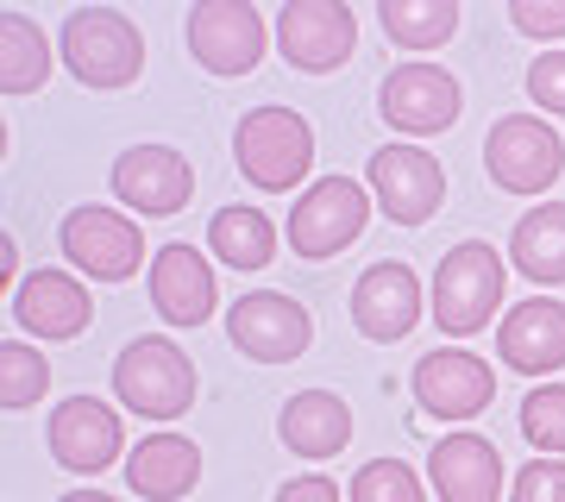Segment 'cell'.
<instances>
[{
	"label": "cell",
	"mask_w": 565,
	"mask_h": 502,
	"mask_svg": "<svg viewBox=\"0 0 565 502\" xmlns=\"http://www.w3.org/2000/svg\"><path fill=\"white\" fill-rule=\"evenodd\" d=\"M233 163L239 177L264 195H282L308 177L315 163V132L296 107H252L239 126H233Z\"/></svg>",
	"instance_id": "obj_1"
},
{
	"label": "cell",
	"mask_w": 565,
	"mask_h": 502,
	"mask_svg": "<svg viewBox=\"0 0 565 502\" xmlns=\"http://www.w3.org/2000/svg\"><path fill=\"white\" fill-rule=\"evenodd\" d=\"M114 396L145 421H177L195 408V364H189V352H177V340L145 333V340L120 345V359H114Z\"/></svg>",
	"instance_id": "obj_2"
},
{
	"label": "cell",
	"mask_w": 565,
	"mask_h": 502,
	"mask_svg": "<svg viewBox=\"0 0 565 502\" xmlns=\"http://www.w3.org/2000/svg\"><path fill=\"white\" fill-rule=\"evenodd\" d=\"M63 63L82 88H132L145 70V39L114 7H76L63 20Z\"/></svg>",
	"instance_id": "obj_3"
},
{
	"label": "cell",
	"mask_w": 565,
	"mask_h": 502,
	"mask_svg": "<svg viewBox=\"0 0 565 502\" xmlns=\"http://www.w3.org/2000/svg\"><path fill=\"white\" fill-rule=\"evenodd\" d=\"M503 308V258L484 239L452 245L434 270V327L465 340V333H484Z\"/></svg>",
	"instance_id": "obj_4"
},
{
	"label": "cell",
	"mask_w": 565,
	"mask_h": 502,
	"mask_svg": "<svg viewBox=\"0 0 565 502\" xmlns=\"http://www.w3.org/2000/svg\"><path fill=\"white\" fill-rule=\"evenodd\" d=\"M484 170L503 195H546L565 170V145L534 114H503L484 139Z\"/></svg>",
	"instance_id": "obj_5"
},
{
	"label": "cell",
	"mask_w": 565,
	"mask_h": 502,
	"mask_svg": "<svg viewBox=\"0 0 565 502\" xmlns=\"http://www.w3.org/2000/svg\"><path fill=\"white\" fill-rule=\"evenodd\" d=\"M371 221V195H364L352 177H321L308 182L302 201L289 207V252L296 258H340L345 245L364 233Z\"/></svg>",
	"instance_id": "obj_6"
},
{
	"label": "cell",
	"mask_w": 565,
	"mask_h": 502,
	"mask_svg": "<svg viewBox=\"0 0 565 502\" xmlns=\"http://www.w3.org/2000/svg\"><path fill=\"white\" fill-rule=\"evenodd\" d=\"M264 13L252 0H195L189 7V51L207 76H252L264 63Z\"/></svg>",
	"instance_id": "obj_7"
},
{
	"label": "cell",
	"mask_w": 565,
	"mask_h": 502,
	"mask_svg": "<svg viewBox=\"0 0 565 502\" xmlns=\"http://www.w3.org/2000/svg\"><path fill=\"white\" fill-rule=\"evenodd\" d=\"M371 195H377V214L396 226H427L446 201V170L434 151L422 145H377L371 151Z\"/></svg>",
	"instance_id": "obj_8"
},
{
	"label": "cell",
	"mask_w": 565,
	"mask_h": 502,
	"mask_svg": "<svg viewBox=\"0 0 565 502\" xmlns=\"http://www.w3.org/2000/svg\"><path fill=\"white\" fill-rule=\"evenodd\" d=\"M226 340L258 364H296L315 345V321L296 296L282 289H252L226 308Z\"/></svg>",
	"instance_id": "obj_9"
},
{
	"label": "cell",
	"mask_w": 565,
	"mask_h": 502,
	"mask_svg": "<svg viewBox=\"0 0 565 502\" xmlns=\"http://www.w3.org/2000/svg\"><path fill=\"white\" fill-rule=\"evenodd\" d=\"M57 245H63V258L95 282H126V277H139V264H145V233L126 221L120 207H76V214H63Z\"/></svg>",
	"instance_id": "obj_10"
},
{
	"label": "cell",
	"mask_w": 565,
	"mask_h": 502,
	"mask_svg": "<svg viewBox=\"0 0 565 502\" xmlns=\"http://www.w3.org/2000/svg\"><path fill=\"white\" fill-rule=\"evenodd\" d=\"M277 51L302 76H327L359 51V20L345 0H289L277 13Z\"/></svg>",
	"instance_id": "obj_11"
},
{
	"label": "cell",
	"mask_w": 565,
	"mask_h": 502,
	"mask_svg": "<svg viewBox=\"0 0 565 502\" xmlns=\"http://www.w3.org/2000/svg\"><path fill=\"white\" fill-rule=\"evenodd\" d=\"M459 76L440 70V63H396L377 88V114H384L396 132H415V139H434L459 120Z\"/></svg>",
	"instance_id": "obj_12"
},
{
	"label": "cell",
	"mask_w": 565,
	"mask_h": 502,
	"mask_svg": "<svg viewBox=\"0 0 565 502\" xmlns=\"http://www.w3.org/2000/svg\"><path fill=\"white\" fill-rule=\"evenodd\" d=\"M408 383H415V402L427 415H440V421H471V415H484L497 402V371L478 352H452V345L427 352Z\"/></svg>",
	"instance_id": "obj_13"
},
{
	"label": "cell",
	"mask_w": 565,
	"mask_h": 502,
	"mask_svg": "<svg viewBox=\"0 0 565 502\" xmlns=\"http://www.w3.org/2000/svg\"><path fill=\"white\" fill-rule=\"evenodd\" d=\"M415 321H422V277L403 258L371 264L352 282V327H359L364 340L396 345L403 333H415Z\"/></svg>",
	"instance_id": "obj_14"
},
{
	"label": "cell",
	"mask_w": 565,
	"mask_h": 502,
	"mask_svg": "<svg viewBox=\"0 0 565 502\" xmlns=\"http://www.w3.org/2000/svg\"><path fill=\"white\" fill-rule=\"evenodd\" d=\"M114 195L139 214H182L195 195V170L170 145H132L114 158Z\"/></svg>",
	"instance_id": "obj_15"
},
{
	"label": "cell",
	"mask_w": 565,
	"mask_h": 502,
	"mask_svg": "<svg viewBox=\"0 0 565 502\" xmlns=\"http://www.w3.org/2000/svg\"><path fill=\"white\" fill-rule=\"evenodd\" d=\"M120 415L95 396H70L57 402V415H51V459L63 471H82V478H95L107 464L120 459Z\"/></svg>",
	"instance_id": "obj_16"
},
{
	"label": "cell",
	"mask_w": 565,
	"mask_h": 502,
	"mask_svg": "<svg viewBox=\"0 0 565 502\" xmlns=\"http://www.w3.org/2000/svg\"><path fill=\"white\" fill-rule=\"evenodd\" d=\"M497 352L522 377H553L565 364V301H553V296L515 301L503 314V327H497Z\"/></svg>",
	"instance_id": "obj_17"
},
{
	"label": "cell",
	"mask_w": 565,
	"mask_h": 502,
	"mask_svg": "<svg viewBox=\"0 0 565 502\" xmlns=\"http://www.w3.org/2000/svg\"><path fill=\"white\" fill-rule=\"evenodd\" d=\"M13 321L32 333V340H76L82 327L95 321V301L70 270H32V277L13 289Z\"/></svg>",
	"instance_id": "obj_18"
},
{
	"label": "cell",
	"mask_w": 565,
	"mask_h": 502,
	"mask_svg": "<svg viewBox=\"0 0 565 502\" xmlns=\"http://www.w3.org/2000/svg\"><path fill=\"white\" fill-rule=\"evenodd\" d=\"M427 483L440 502H497L503 496V452L478 434H446L427 452Z\"/></svg>",
	"instance_id": "obj_19"
},
{
	"label": "cell",
	"mask_w": 565,
	"mask_h": 502,
	"mask_svg": "<svg viewBox=\"0 0 565 502\" xmlns=\"http://www.w3.org/2000/svg\"><path fill=\"white\" fill-rule=\"evenodd\" d=\"M214 270L195 245H163L151 258V308L170 327H202L214 321Z\"/></svg>",
	"instance_id": "obj_20"
},
{
	"label": "cell",
	"mask_w": 565,
	"mask_h": 502,
	"mask_svg": "<svg viewBox=\"0 0 565 502\" xmlns=\"http://www.w3.org/2000/svg\"><path fill=\"white\" fill-rule=\"evenodd\" d=\"M202 478V446L182 440V434H145L132 452H126V490L145 502H177L195 490Z\"/></svg>",
	"instance_id": "obj_21"
},
{
	"label": "cell",
	"mask_w": 565,
	"mask_h": 502,
	"mask_svg": "<svg viewBox=\"0 0 565 502\" xmlns=\"http://www.w3.org/2000/svg\"><path fill=\"white\" fill-rule=\"evenodd\" d=\"M277 434L296 459H333V452H345V440H352V408H345V396H333V389H302V396L282 402Z\"/></svg>",
	"instance_id": "obj_22"
},
{
	"label": "cell",
	"mask_w": 565,
	"mask_h": 502,
	"mask_svg": "<svg viewBox=\"0 0 565 502\" xmlns=\"http://www.w3.org/2000/svg\"><path fill=\"white\" fill-rule=\"evenodd\" d=\"M509 258L522 270L527 282H565V201H541V207H527L515 233H509Z\"/></svg>",
	"instance_id": "obj_23"
},
{
	"label": "cell",
	"mask_w": 565,
	"mask_h": 502,
	"mask_svg": "<svg viewBox=\"0 0 565 502\" xmlns=\"http://www.w3.org/2000/svg\"><path fill=\"white\" fill-rule=\"evenodd\" d=\"M207 252L226 264V270H264V264L277 258V226L264 207H221L214 221H207Z\"/></svg>",
	"instance_id": "obj_24"
},
{
	"label": "cell",
	"mask_w": 565,
	"mask_h": 502,
	"mask_svg": "<svg viewBox=\"0 0 565 502\" xmlns=\"http://www.w3.org/2000/svg\"><path fill=\"white\" fill-rule=\"evenodd\" d=\"M377 25L396 51H440L459 32V0H377Z\"/></svg>",
	"instance_id": "obj_25"
},
{
	"label": "cell",
	"mask_w": 565,
	"mask_h": 502,
	"mask_svg": "<svg viewBox=\"0 0 565 502\" xmlns=\"http://www.w3.org/2000/svg\"><path fill=\"white\" fill-rule=\"evenodd\" d=\"M51 76V44H44L39 20L25 13H0V88L7 95H32Z\"/></svg>",
	"instance_id": "obj_26"
},
{
	"label": "cell",
	"mask_w": 565,
	"mask_h": 502,
	"mask_svg": "<svg viewBox=\"0 0 565 502\" xmlns=\"http://www.w3.org/2000/svg\"><path fill=\"white\" fill-rule=\"evenodd\" d=\"M44 389H51V364H44V352H32L25 340H7L0 345V408H32V402H44Z\"/></svg>",
	"instance_id": "obj_27"
},
{
	"label": "cell",
	"mask_w": 565,
	"mask_h": 502,
	"mask_svg": "<svg viewBox=\"0 0 565 502\" xmlns=\"http://www.w3.org/2000/svg\"><path fill=\"white\" fill-rule=\"evenodd\" d=\"M522 440L534 452H565V383H541L522 402Z\"/></svg>",
	"instance_id": "obj_28"
},
{
	"label": "cell",
	"mask_w": 565,
	"mask_h": 502,
	"mask_svg": "<svg viewBox=\"0 0 565 502\" xmlns=\"http://www.w3.org/2000/svg\"><path fill=\"white\" fill-rule=\"evenodd\" d=\"M345 502H422V478H415L403 459H371L359 478H352Z\"/></svg>",
	"instance_id": "obj_29"
},
{
	"label": "cell",
	"mask_w": 565,
	"mask_h": 502,
	"mask_svg": "<svg viewBox=\"0 0 565 502\" xmlns=\"http://www.w3.org/2000/svg\"><path fill=\"white\" fill-rule=\"evenodd\" d=\"M509 502H565V459H527L509 483Z\"/></svg>",
	"instance_id": "obj_30"
},
{
	"label": "cell",
	"mask_w": 565,
	"mask_h": 502,
	"mask_svg": "<svg viewBox=\"0 0 565 502\" xmlns=\"http://www.w3.org/2000/svg\"><path fill=\"white\" fill-rule=\"evenodd\" d=\"M527 100L546 114H565V51H541L527 63Z\"/></svg>",
	"instance_id": "obj_31"
},
{
	"label": "cell",
	"mask_w": 565,
	"mask_h": 502,
	"mask_svg": "<svg viewBox=\"0 0 565 502\" xmlns=\"http://www.w3.org/2000/svg\"><path fill=\"white\" fill-rule=\"evenodd\" d=\"M509 25L522 39H565V0H509Z\"/></svg>",
	"instance_id": "obj_32"
},
{
	"label": "cell",
	"mask_w": 565,
	"mask_h": 502,
	"mask_svg": "<svg viewBox=\"0 0 565 502\" xmlns=\"http://www.w3.org/2000/svg\"><path fill=\"white\" fill-rule=\"evenodd\" d=\"M277 502H345V496L333 490V478H289L277 490Z\"/></svg>",
	"instance_id": "obj_33"
},
{
	"label": "cell",
	"mask_w": 565,
	"mask_h": 502,
	"mask_svg": "<svg viewBox=\"0 0 565 502\" xmlns=\"http://www.w3.org/2000/svg\"><path fill=\"white\" fill-rule=\"evenodd\" d=\"M63 502H120V496H107V490H70Z\"/></svg>",
	"instance_id": "obj_34"
}]
</instances>
